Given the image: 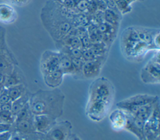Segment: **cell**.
<instances>
[{"label": "cell", "mask_w": 160, "mask_h": 140, "mask_svg": "<svg viewBox=\"0 0 160 140\" xmlns=\"http://www.w3.org/2000/svg\"><path fill=\"white\" fill-rule=\"evenodd\" d=\"M2 122V120H1V117H0V122Z\"/></svg>", "instance_id": "cell-37"}, {"label": "cell", "mask_w": 160, "mask_h": 140, "mask_svg": "<svg viewBox=\"0 0 160 140\" xmlns=\"http://www.w3.org/2000/svg\"><path fill=\"white\" fill-rule=\"evenodd\" d=\"M34 126L35 132L45 134L57 122L58 119L49 115H34Z\"/></svg>", "instance_id": "cell-11"}, {"label": "cell", "mask_w": 160, "mask_h": 140, "mask_svg": "<svg viewBox=\"0 0 160 140\" xmlns=\"http://www.w3.org/2000/svg\"><path fill=\"white\" fill-rule=\"evenodd\" d=\"M24 135L25 137H21V140H44V134L36 132Z\"/></svg>", "instance_id": "cell-25"}, {"label": "cell", "mask_w": 160, "mask_h": 140, "mask_svg": "<svg viewBox=\"0 0 160 140\" xmlns=\"http://www.w3.org/2000/svg\"><path fill=\"white\" fill-rule=\"evenodd\" d=\"M42 76L45 84L48 87L51 89H56L62 84L64 75L59 69Z\"/></svg>", "instance_id": "cell-16"}, {"label": "cell", "mask_w": 160, "mask_h": 140, "mask_svg": "<svg viewBox=\"0 0 160 140\" xmlns=\"http://www.w3.org/2000/svg\"><path fill=\"white\" fill-rule=\"evenodd\" d=\"M18 18L16 10L14 6L7 2L0 3V22L4 24H11L16 21Z\"/></svg>", "instance_id": "cell-14"}, {"label": "cell", "mask_w": 160, "mask_h": 140, "mask_svg": "<svg viewBox=\"0 0 160 140\" xmlns=\"http://www.w3.org/2000/svg\"><path fill=\"white\" fill-rule=\"evenodd\" d=\"M4 86H0V95L1 94V93L3 92V91L4 90Z\"/></svg>", "instance_id": "cell-34"}, {"label": "cell", "mask_w": 160, "mask_h": 140, "mask_svg": "<svg viewBox=\"0 0 160 140\" xmlns=\"http://www.w3.org/2000/svg\"><path fill=\"white\" fill-rule=\"evenodd\" d=\"M134 28L140 40L147 44L149 46L151 50L155 51L152 46V41L155 34L159 32V29L142 26H134Z\"/></svg>", "instance_id": "cell-15"}, {"label": "cell", "mask_w": 160, "mask_h": 140, "mask_svg": "<svg viewBox=\"0 0 160 140\" xmlns=\"http://www.w3.org/2000/svg\"><path fill=\"white\" fill-rule=\"evenodd\" d=\"M65 98L59 88L39 89L31 94L28 103L34 115L46 114L58 119L63 114Z\"/></svg>", "instance_id": "cell-3"}, {"label": "cell", "mask_w": 160, "mask_h": 140, "mask_svg": "<svg viewBox=\"0 0 160 140\" xmlns=\"http://www.w3.org/2000/svg\"><path fill=\"white\" fill-rule=\"evenodd\" d=\"M127 118V114L121 109L116 108L112 111L108 117L111 129L117 132L124 130Z\"/></svg>", "instance_id": "cell-13"}, {"label": "cell", "mask_w": 160, "mask_h": 140, "mask_svg": "<svg viewBox=\"0 0 160 140\" xmlns=\"http://www.w3.org/2000/svg\"><path fill=\"white\" fill-rule=\"evenodd\" d=\"M31 94L29 93L28 91L21 98H18V99L12 101V109L11 112L15 116L28 103Z\"/></svg>", "instance_id": "cell-20"}, {"label": "cell", "mask_w": 160, "mask_h": 140, "mask_svg": "<svg viewBox=\"0 0 160 140\" xmlns=\"http://www.w3.org/2000/svg\"><path fill=\"white\" fill-rule=\"evenodd\" d=\"M140 41V39L134 28L131 26L126 28L121 35L120 44L122 54L127 59L129 58L132 50Z\"/></svg>", "instance_id": "cell-9"}, {"label": "cell", "mask_w": 160, "mask_h": 140, "mask_svg": "<svg viewBox=\"0 0 160 140\" xmlns=\"http://www.w3.org/2000/svg\"><path fill=\"white\" fill-rule=\"evenodd\" d=\"M144 140H160L159 130H156L151 128L146 122L144 129Z\"/></svg>", "instance_id": "cell-22"}, {"label": "cell", "mask_w": 160, "mask_h": 140, "mask_svg": "<svg viewBox=\"0 0 160 140\" xmlns=\"http://www.w3.org/2000/svg\"><path fill=\"white\" fill-rule=\"evenodd\" d=\"M0 117L2 122L12 124L15 121V116L11 111H0Z\"/></svg>", "instance_id": "cell-24"}, {"label": "cell", "mask_w": 160, "mask_h": 140, "mask_svg": "<svg viewBox=\"0 0 160 140\" xmlns=\"http://www.w3.org/2000/svg\"><path fill=\"white\" fill-rule=\"evenodd\" d=\"M117 6L119 13L122 14H126L129 13L132 10L131 5L129 4L125 0H113Z\"/></svg>", "instance_id": "cell-23"}, {"label": "cell", "mask_w": 160, "mask_h": 140, "mask_svg": "<svg viewBox=\"0 0 160 140\" xmlns=\"http://www.w3.org/2000/svg\"><path fill=\"white\" fill-rule=\"evenodd\" d=\"M2 1H3L4 2H7V3H9V4L12 5V1L13 0H2Z\"/></svg>", "instance_id": "cell-33"}, {"label": "cell", "mask_w": 160, "mask_h": 140, "mask_svg": "<svg viewBox=\"0 0 160 140\" xmlns=\"http://www.w3.org/2000/svg\"><path fill=\"white\" fill-rule=\"evenodd\" d=\"M72 124L68 120L57 121L52 128L44 134V140H69L72 135Z\"/></svg>", "instance_id": "cell-7"}, {"label": "cell", "mask_w": 160, "mask_h": 140, "mask_svg": "<svg viewBox=\"0 0 160 140\" xmlns=\"http://www.w3.org/2000/svg\"><path fill=\"white\" fill-rule=\"evenodd\" d=\"M144 0H136V1H143Z\"/></svg>", "instance_id": "cell-35"}, {"label": "cell", "mask_w": 160, "mask_h": 140, "mask_svg": "<svg viewBox=\"0 0 160 140\" xmlns=\"http://www.w3.org/2000/svg\"><path fill=\"white\" fill-rule=\"evenodd\" d=\"M127 122L124 130L133 134L138 140H144V129L146 122L131 115L127 114Z\"/></svg>", "instance_id": "cell-12"}, {"label": "cell", "mask_w": 160, "mask_h": 140, "mask_svg": "<svg viewBox=\"0 0 160 140\" xmlns=\"http://www.w3.org/2000/svg\"><path fill=\"white\" fill-rule=\"evenodd\" d=\"M6 90L11 101L18 99L27 92L26 86L23 83L12 86L6 88Z\"/></svg>", "instance_id": "cell-19"}, {"label": "cell", "mask_w": 160, "mask_h": 140, "mask_svg": "<svg viewBox=\"0 0 160 140\" xmlns=\"http://www.w3.org/2000/svg\"><path fill=\"white\" fill-rule=\"evenodd\" d=\"M9 140H21V134H16L14 135H11V137Z\"/></svg>", "instance_id": "cell-30"}, {"label": "cell", "mask_w": 160, "mask_h": 140, "mask_svg": "<svg viewBox=\"0 0 160 140\" xmlns=\"http://www.w3.org/2000/svg\"><path fill=\"white\" fill-rule=\"evenodd\" d=\"M16 67L17 62L6 43V29L0 26V73L6 76Z\"/></svg>", "instance_id": "cell-5"}, {"label": "cell", "mask_w": 160, "mask_h": 140, "mask_svg": "<svg viewBox=\"0 0 160 140\" xmlns=\"http://www.w3.org/2000/svg\"><path fill=\"white\" fill-rule=\"evenodd\" d=\"M59 69L64 75H71L75 76L76 71L71 58L67 54L61 51H59Z\"/></svg>", "instance_id": "cell-17"}, {"label": "cell", "mask_w": 160, "mask_h": 140, "mask_svg": "<svg viewBox=\"0 0 160 140\" xmlns=\"http://www.w3.org/2000/svg\"><path fill=\"white\" fill-rule=\"evenodd\" d=\"M159 99L158 96L144 93L137 94L118 102L116 106L126 114H131L141 106L154 102Z\"/></svg>", "instance_id": "cell-6"}, {"label": "cell", "mask_w": 160, "mask_h": 140, "mask_svg": "<svg viewBox=\"0 0 160 140\" xmlns=\"http://www.w3.org/2000/svg\"><path fill=\"white\" fill-rule=\"evenodd\" d=\"M9 101H11L10 100V98H9V97L7 93V91L6 90V88H5L4 90L3 91V92L0 95V105L6 103Z\"/></svg>", "instance_id": "cell-26"}, {"label": "cell", "mask_w": 160, "mask_h": 140, "mask_svg": "<svg viewBox=\"0 0 160 140\" xmlns=\"http://www.w3.org/2000/svg\"><path fill=\"white\" fill-rule=\"evenodd\" d=\"M11 135L12 134L10 131L0 134V140H9Z\"/></svg>", "instance_id": "cell-29"}, {"label": "cell", "mask_w": 160, "mask_h": 140, "mask_svg": "<svg viewBox=\"0 0 160 140\" xmlns=\"http://www.w3.org/2000/svg\"><path fill=\"white\" fill-rule=\"evenodd\" d=\"M107 57H99L96 59L84 62L82 67V78L87 79H96L101 73L102 68Z\"/></svg>", "instance_id": "cell-10"}, {"label": "cell", "mask_w": 160, "mask_h": 140, "mask_svg": "<svg viewBox=\"0 0 160 140\" xmlns=\"http://www.w3.org/2000/svg\"><path fill=\"white\" fill-rule=\"evenodd\" d=\"M152 57L142 68L139 77L146 84H159L160 82L159 50L154 51Z\"/></svg>", "instance_id": "cell-4"}, {"label": "cell", "mask_w": 160, "mask_h": 140, "mask_svg": "<svg viewBox=\"0 0 160 140\" xmlns=\"http://www.w3.org/2000/svg\"><path fill=\"white\" fill-rule=\"evenodd\" d=\"M34 116L30 118L15 120V128L18 132L21 134H28L35 132L34 121Z\"/></svg>", "instance_id": "cell-18"}, {"label": "cell", "mask_w": 160, "mask_h": 140, "mask_svg": "<svg viewBox=\"0 0 160 140\" xmlns=\"http://www.w3.org/2000/svg\"><path fill=\"white\" fill-rule=\"evenodd\" d=\"M115 95L111 82L104 77L96 78L90 84L85 114L93 122L102 121L108 114Z\"/></svg>", "instance_id": "cell-1"}, {"label": "cell", "mask_w": 160, "mask_h": 140, "mask_svg": "<svg viewBox=\"0 0 160 140\" xmlns=\"http://www.w3.org/2000/svg\"><path fill=\"white\" fill-rule=\"evenodd\" d=\"M102 14L104 21L114 27L118 28L121 19V14L109 9H106L104 11Z\"/></svg>", "instance_id": "cell-21"}, {"label": "cell", "mask_w": 160, "mask_h": 140, "mask_svg": "<svg viewBox=\"0 0 160 140\" xmlns=\"http://www.w3.org/2000/svg\"><path fill=\"white\" fill-rule=\"evenodd\" d=\"M75 14L54 0H49L42 8L41 19L44 28L55 42L61 41L74 28L72 18Z\"/></svg>", "instance_id": "cell-2"}, {"label": "cell", "mask_w": 160, "mask_h": 140, "mask_svg": "<svg viewBox=\"0 0 160 140\" xmlns=\"http://www.w3.org/2000/svg\"><path fill=\"white\" fill-rule=\"evenodd\" d=\"M12 101H9L6 103L0 105V111H11Z\"/></svg>", "instance_id": "cell-28"}, {"label": "cell", "mask_w": 160, "mask_h": 140, "mask_svg": "<svg viewBox=\"0 0 160 140\" xmlns=\"http://www.w3.org/2000/svg\"><path fill=\"white\" fill-rule=\"evenodd\" d=\"M11 128V124L8 123H5L3 122H0V134L10 131Z\"/></svg>", "instance_id": "cell-27"}, {"label": "cell", "mask_w": 160, "mask_h": 140, "mask_svg": "<svg viewBox=\"0 0 160 140\" xmlns=\"http://www.w3.org/2000/svg\"><path fill=\"white\" fill-rule=\"evenodd\" d=\"M72 140H81V139L75 134H72Z\"/></svg>", "instance_id": "cell-31"}, {"label": "cell", "mask_w": 160, "mask_h": 140, "mask_svg": "<svg viewBox=\"0 0 160 140\" xmlns=\"http://www.w3.org/2000/svg\"><path fill=\"white\" fill-rule=\"evenodd\" d=\"M129 4L131 5L132 3H134V2L136 1V0H125Z\"/></svg>", "instance_id": "cell-32"}, {"label": "cell", "mask_w": 160, "mask_h": 140, "mask_svg": "<svg viewBox=\"0 0 160 140\" xmlns=\"http://www.w3.org/2000/svg\"><path fill=\"white\" fill-rule=\"evenodd\" d=\"M69 140H72V136H71V138L69 139Z\"/></svg>", "instance_id": "cell-36"}, {"label": "cell", "mask_w": 160, "mask_h": 140, "mask_svg": "<svg viewBox=\"0 0 160 140\" xmlns=\"http://www.w3.org/2000/svg\"><path fill=\"white\" fill-rule=\"evenodd\" d=\"M39 68L42 76L59 69V51H44L40 58Z\"/></svg>", "instance_id": "cell-8"}]
</instances>
